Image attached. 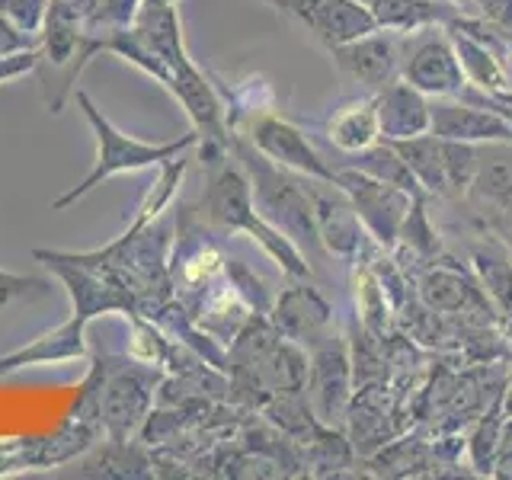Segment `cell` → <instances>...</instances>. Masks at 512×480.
Here are the masks:
<instances>
[{"label":"cell","instance_id":"6da1fadb","mask_svg":"<svg viewBox=\"0 0 512 480\" xmlns=\"http://www.w3.org/2000/svg\"><path fill=\"white\" fill-rule=\"evenodd\" d=\"M77 106L84 109V116L93 128V138H96V157H93V167L90 173L80 180L74 189H68L64 196H58L52 202V212H64V208H71L74 202L87 199L96 186H103L109 176H119V173H135V170H148V167H160L167 164V160L186 154L189 148H196L199 144V135L189 132L183 138H173V141H141V138H132L119 132L116 125H112L96 103L84 90L74 93Z\"/></svg>","mask_w":512,"mask_h":480},{"label":"cell","instance_id":"7a4b0ae2","mask_svg":"<svg viewBox=\"0 0 512 480\" xmlns=\"http://www.w3.org/2000/svg\"><path fill=\"white\" fill-rule=\"evenodd\" d=\"M202 212L208 221L218 224L224 231L253 234V240H260V247L272 260H279V266L288 276H308V263H304V256L295 250L292 240H285L276 228L263 224L260 215L253 212V192L240 170L218 167L212 173V180H208V189L202 196Z\"/></svg>","mask_w":512,"mask_h":480},{"label":"cell","instance_id":"3957f363","mask_svg":"<svg viewBox=\"0 0 512 480\" xmlns=\"http://www.w3.org/2000/svg\"><path fill=\"white\" fill-rule=\"evenodd\" d=\"M237 157L244 160V167L253 176L250 192L256 199V208L292 240H308L311 247H317L320 231H317V215H314L308 192L295 180H288L282 170L272 167V160L266 154L247 148V144H237Z\"/></svg>","mask_w":512,"mask_h":480},{"label":"cell","instance_id":"277c9868","mask_svg":"<svg viewBox=\"0 0 512 480\" xmlns=\"http://www.w3.org/2000/svg\"><path fill=\"white\" fill-rule=\"evenodd\" d=\"M336 186L349 192L356 215L375 231L381 244H394V237L404 228V218L410 215L407 189L375 180L362 170H336Z\"/></svg>","mask_w":512,"mask_h":480},{"label":"cell","instance_id":"5b68a950","mask_svg":"<svg viewBox=\"0 0 512 480\" xmlns=\"http://www.w3.org/2000/svg\"><path fill=\"white\" fill-rule=\"evenodd\" d=\"M269 4L311 29L330 48L362 39L378 26L372 10L359 7V0H269Z\"/></svg>","mask_w":512,"mask_h":480},{"label":"cell","instance_id":"8992f818","mask_svg":"<svg viewBox=\"0 0 512 480\" xmlns=\"http://www.w3.org/2000/svg\"><path fill=\"white\" fill-rule=\"evenodd\" d=\"M250 141L256 151L272 160V164L298 170L304 176H314V180H324V183L336 186V170H330L324 160H320V154L311 148V141L304 138L292 122H285L279 116L253 119Z\"/></svg>","mask_w":512,"mask_h":480},{"label":"cell","instance_id":"52a82bcc","mask_svg":"<svg viewBox=\"0 0 512 480\" xmlns=\"http://www.w3.org/2000/svg\"><path fill=\"white\" fill-rule=\"evenodd\" d=\"M429 128L442 141H509L512 116H503L500 106L436 103L429 109Z\"/></svg>","mask_w":512,"mask_h":480},{"label":"cell","instance_id":"ba28073f","mask_svg":"<svg viewBox=\"0 0 512 480\" xmlns=\"http://www.w3.org/2000/svg\"><path fill=\"white\" fill-rule=\"evenodd\" d=\"M468 196L490 224L512 228V151L490 148L484 157L477 154V170L468 186Z\"/></svg>","mask_w":512,"mask_h":480},{"label":"cell","instance_id":"9c48e42d","mask_svg":"<svg viewBox=\"0 0 512 480\" xmlns=\"http://www.w3.org/2000/svg\"><path fill=\"white\" fill-rule=\"evenodd\" d=\"M336 64L356 77L359 84H365L368 90H384L388 84H394L397 68H400V52H397V39L391 36H362L330 48Z\"/></svg>","mask_w":512,"mask_h":480},{"label":"cell","instance_id":"30bf717a","mask_svg":"<svg viewBox=\"0 0 512 480\" xmlns=\"http://www.w3.org/2000/svg\"><path fill=\"white\" fill-rule=\"evenodd\" d=\"M404 77L410 87L436 96H461L464 87H468L461 61L445 39H432L416 48L404 64Z\"/></svg>","mask_w":512,"mask_h":480},{"label":"cell","instance_id":"8fae6325","mask_svg":"<svg viewBox=\"0 0 512 480\" xmlns=\"http://www.w3.org/2000/svg\"><path fill=\"white\" fill-rule=\"evenodd\" d=\"M346 352L340 343L317 349L314 356V372H311V391L314 404L324 423L343 420L346 400H349V368H346Z\"/></svg>","mask_w":512,"mask_h":480},{"label":"cell","instance_id":"7c38bea8","mask_svg":"<svg viewBox=\"0 0 512 480\" xmlns=\"http://www.w3.org/2000/svg\"><path fill=\"white\" fill-rule=\"evenodd\" d=\"M378 103V128L384 138H413L429 128V106L420 96V90L410 84H388Z\"/></svg>","mask_w":512,"mask_h":480},{"label":"cell","instance_id":"4fadbf2b","mask_svg":"<svg viewBox=\"0 0 512 480\" xmlns=\"http://www.w3.org/2000/svg\"><path fill=\"white\" fill-rule=\"evenodd\" d=\"M151 391L138 375H116L106 384V394L100 397V416L106 420L109 432L116 439L128 436L148 413Z\"/></svg>","mask_w":512,"mask_h":480},{"label":"cell","instance_id":"5bb4252c","mask_svg":"<svg viewBox=\"0 0 512 480\" xmlns=\"http://www.w3.org/2000/svg\"><path fill=\"white\" fill-rule=\"evenodd\" d=\"M391 148L404 157L410 173L420 180L426 189L439 192V196H452V183H448V167H445V144L436 135H413V138H397Z\"/></svg>","mask_w":512,"mask_h":480},{"label":"cell","instance_id":"9a60e30c","mask_svg":"<svg viewBox=\"0 0 512 480\" xmlns=\"http://www.w3.org/2000/svg\"><path fill=\"white\" fill-rule=\"evenodd\" d=\"M330 320L327 301L311 288H292L276 304V327L292 340H314V333Z\"/></svg>","mask_w":512,"mask_h":480},{"label":"cell","instance_id":"2e32d148","mask_svg":"<svg viewBox=\"0 0 512 480\" xmlns=\"http://www.w3.org/2000/svg\"><path fill=\"white\" fill-rule=\"evenodd\" d=\"M378 103L375 100H356L333 112L327 122V135L340 151H365L378 138Z\"/></svg>","mask_w":512,"mask_h":480},{"label":"cell","instance_id":"e0dca14e","mask_svg":"<svg viewBox=\"0 0 512 480\" xmlns=\"http://www.w3.org/2000/svg\"><path fill=\"white\" fill-rule=\"evenodd\" d=\"M372 16L388 29H420L436 20H452V10L436 0H372Z\"/></svg>","mask_w":512,"mask_h":480},{"label":"cell","instance_id":"ac0fdd59","mask_svg":"<svg viewBox=\"0 0 512 480\" xmlns=\"http://www.w3.org/2000/svg\"><path fill=\"white\" fill-rule=\"evenodd\" d=\"M314 212H317V231H320V237H327L330 250H336V253L356 250L359 224H356V212H352L349 205L314 196Z\"/></svg>","mask_w":512,"mask_h":480},{"label":"cell","instance_id":"d6986e66","mask_svg":"<svg viewBox=\"0 0 512 480\" xmlns=\"http://www.w3.org/2000/svg\"><path fill=\"white\" fill-rule=\"evenodd\" d=\"M423 298L432 311H461L474 298V288L452 269H432L423 279Z\"/></svg>","mask_w":512,"mask_h":480},{"label":"cell","instance_id":"ffe728a7","mask_svg":"<svg viewBox=\"0 0 512 480\" xmlns=\"http://www.w3.org/2000/svg\"><path fill=\"white\" fill-rule=\"evenodd\" d=\"M356 170L375 176V180L391 183V186L407 189V192H416V176L410 173V167L404 164V157H400L394 148H372V151L365 148V154L359 151Z\"/></svg>","mask_w":512,"mask_h":480},{"label":"cell","instance_id":"44dd1931","mask_svg":"<svg viewBox=\"0 0 512 480\" xmlns=\"http://www.w3.org/2000/svg\"><path fill=\"white\" fill-rule=\"evenodd\" d=\"M183 173H186V157H183V154H180V157H173V160H167V164H160V180H157L154 189L148 192V199L141 202L138 218H135V224H132V234H138V231L144 228V224H148L151 218H157V215L170 205L176 186H180V180H183Z\"/></svg>","mask_w":512,"mask_h":480},{"label":"cell","instance_id":"7402d4cb","mask_svg":"<svg viewBox=\"0 0 512 480\" xmlns=\"http://www.w3.org/2000/svg\"><path fill=\"white\" fill-rule=\"evenodd\" d=\"M141 4L144 0H93L84 32H90V36H106V32H112V29L132 26Z\"/></svg>","mask_w":512,"mask_h":480},{"label":"cell","instance_id":"603a6c76","mask_svg":"<svg viewBox=\"0 0 512 480\" xmlns=\"http://www.w3.org/2000/svg\"><path fill=\"white\" fill-rule=\"evenodd\" d=\"M455 42H458V55H461L458 61H461V68L468 71L484 90H500L506 77H503L500 68H496V61H493V55L487 52V48H480L468 36H461V32H455Z\"/></svg>","mask_w":512,"mask_h":480},{"label":"cell","instance_id":"cb8c5ba5","mask_svg":"<svg viewBox=\"0 0 512 480\" xmlns=\"http://www.w3.org/2000/svg\"><path fill=\"white\" fill-rule=\"evenodd\" d=\"M221 253L212 247V244H202V247H196L192 250L186 260H183V266H180V279H183V285H189V288H202V285H208L215 276H218V269H221Z\"/></svg>","mask_w":512,"mask_h":480},{"label":"cell","instance_id":"d4e9b609","mask_svg":"<svg viewBox=\"0 0 512 480\" xmlns=\"http://www.w3.org/2000/svg\"><path fill=\"white\" fill-rule=\"evenodd\" d=\"M474 260H477V269H480V276H484L487 288L512 311V263L503 260V256L484 253V250H480Z\"/></svg>","mask_w":512,"mask_h":480},{"label":"cell","instance_id":"484cf974","mask_svg":"<svg viewBox=\"0 0 512 480\" xmlns=\"http://www.w3.org/2000/svg\"><path fill=\"white\" fill-rule=\"evenodd\" d=\"M48 13V0H0V16L23 26L26 32H42Z\"/></svg>","mask_w":512,"mask_h":480},{"label":"cell","instance_id":"4316f807","mask_svg":"<svg viewBox=\"0 0 512 480\" xmlns=\"http://www.w3.org/2000/svg\"><path fill=\"white\" fill-rule=\"evenodd\" d=\"M39 32H26L23 26L10 23L7 16H0V58L20 55V52H36L39 48Z\"/></svg>","mask_w":512,"mask_h":480},{"label":"cell","instance_id":"83f0119b","mask_svg":"<svg viewBox=\"0 0 512 480\" xmlns=\"http://www.w3.org/2000/svg\"><path fill=\"white\" fill-rule=\"evenodd\" d=\"M477 4L484 7L493 16V20L512 26V0H477Z\"/></svg>","mask_w":512,"mask_h":480},{"label":"cell","instance_id":"f1b7e54d","mask_svg":"<svg viewBox=\"0 0 512 480\" xmlns=\"http://www.w3.org/2000/svg\"><path fill=\"white\" fill-rule=\"evenodd\" d=\"M500 468H503V474H512V426H509V432H506V439L500 442Z\"/></svg>","mask_w":512,"mask_h":480},{"label":"cell","instance_id":"f546056e","mask_svg":"<svg viewBox=\"0 0 512 480\" xmlns=\"http://www.w3.org/2000/svg\"><path fill=\"white\" fill-rule=\"evenodd\" d=\"M496 100H500V103H506V106H512V96H503V93H500V96H496Z\"/></svg>","mask_w":512,"mask_h":480},{"label":"cell","instance_id":"4dcf8cb0","mask_svg":"<svg viewBox=\"0 0 512 480\" xmlns=\"http://www.w3.org/2000/svg\"><path fill=\"white\" fill-rule=\"evenodd\" d=\"M506 240H509V247H512V228L506 231Z\"/></svg>","mask_w":512,"mask_h":480},{"label":"cell","instance_id":"1f68e13d","mask_svg":"<svg viewBox=\"0 0 512 480\" xmlns=\"http://www.w3.org/2000/svg\"><path fill=\"white\" fill-rule=\"evenodd\" d=\"M359 4H372V0H359Z\"/></svg>","mask_w":512,"mask_h":480}]
</instances>
